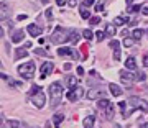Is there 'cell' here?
I'll return each instance as SVG.
<instances>
[{
	"instance_id": "cell-1",
	"label": "cell",
	"mask_w": 148,
	"mask_h": 128,
	"mask_svg": "<svg viewBox=\"0 0 148 128\" xmlns=\"http://www.w3.org/2000/svg\"><path fill=\"white\" fill-rule=\"evenodd\" d=\"M48 92H49V97H51V107H58L59 102H61V99H63V85H61V82H53V84L48 87Z\"/></svg>"
},
{
	"instance_id": "cell-2",
	"label": "cell",
	"mask_w": 148,
	"mask_h": 128,
	"mask_svg": "<svg viewBox=\"0 0 148 128\" xmlns=\"http://www.w3.org/2000/svg\"><path fill=\"white\" fill-rule=\"evenodd\" d=\"M127 103L130 105V108H128V110H125V112H122L125 118L130 117V113H132L133 110H137V108L148 110V102H147V100H143V99H138V97H130V99L127 100Z\"/></svg>"
},
{
	"instance_id": "cell-3",
	"label": "cell",
	"mask_w": 148,
	"mask_h": 128,
	"mask_svg": "<svg viewBox=\"0 0 148 128\" xmlns=\"http://www.w3.org/2000/svg\"><path fill=\"white\" fill-rule=\"evenodd\" d=\"M69 33H71V30L56 28L54 33L51 35V43H53V44H63V43L69 41Z\"/></svg>"
},
{
	"instance_id": "cell-4",
	"label": "cell",
	"mask_w": 148,
	"mask_h": 128,
	"mask_svg": "<svg viewBox=\"0 0 148 128\" xmlns=\"http://www.w3.org/2000/svg\"><path fill=\"white\" fill-rule=\"evenodd\" d=\"M35 69H36L35 67V63L33 61H28V63L18 66V74L21 77H25V79H33L35 77Z\"/></svg>"
},
{
	"instance_id": "cell-5",
	"label": "cell",
	"mask_w": 148,
	"mask_h": 128,
	"mask_svg": "<svg viewBox=\"0 0 148 128\" xmlns=\"http://www.w3.org/2000/svg\"><path fill=\"white\" fill-rule=\"evenodd\" d=\"M32 103L36 107V108H43V107H45V103H46V95H45V92H43L41 89H40L36 94L32 95Z\"/></svg>"
},
{
	"instance_id": "cell-6",
	"label": "cell",
	"mask_w": 148,
	"mask_h": 128,
	"mask_svg": "<svg viewBox=\"0 0 148 128\" xmlns=\"http://www.w3.org/2000/svg\"><path fill=\"white\" fill-rule=\"evenodd\" d=\"M120 80L125 85H132L133 80H137V76H133L130 71H120Z\"/></svg>"
},
{
	"instance_id": "cell-7",
	"label": "cell",
	"mask_w": 148,
	"mask_h": 128,
	"mask_svg": "<svg viewBox=\"0 0 148 128\" xmlns=\"http://www.w3.org/2000/svg\"><path fill=\"white\" fill-rule=\"evenodd\" d=\"M58 56H63V58H66V56H69V58H79V54L76 53V49L74 48H66V46H63V48L58 49Z\"/></svg>"
},
{
	"instance_id": "cell-8",
	"label": "cell",
	"mask_w": 148,
	"mask_h": 128,
	"mask_svg": "<svg viewBox=\"0 0 148 128\" xmlns=\"http://www.w3.org/2000/svg\"><path fill=\"white\" fill-rule=\"evenodd\" d=\"M53 69H54V64L51 63V61L45 63V64L41 66V76H40V77H41V79H46L48 76L53 72Z\"/></svg>"
},
{
	"instance_id": "cell-9",
	"label": "cell",
	"mask_w": 148,
	"mask_h": 128,
	"mask_svg": "<svg viewBox=\"0 0 148 128\" xmlns=\"http://www.w3.org/2000/svg\"><path fill=\"white\" fill-rule=\"evenodd\" d=\"M102 97H104V91H101V89H90L87 92V99L89 100H99Z\"/></svg>"
},
{
	"instance_id": "cell-10",
	"label": "cell",
	"mask_w": 148,
	"mask_h": 128,
	"mask_svg": "<svg viewBox=\"0 0 148 128\" xmlns=\"http://www.w3.org/2000/svg\"><path fill=\"white\" fill-rule=\"evenodd\" d=\"M110 48L114 49V59L119 61L120 59V43L117 39H110Z\"/></svg>"
},
{
	"instance_id": "cell-11",
	"label": "cell",
	"mask_w": 148,
	"mask_h": 128,
	"mask_svg": "<svg viewBox=\"0 0 148 128\" xmlns=\"http://www.w3.org/2000/svg\"><path fill=\"white\" fill-rule=\"evenodd\" d=\"M28 33H30L33 38H36V36H40V35L43 33V28L38 27V25H28Z\"/></svg>"
},
{
	"instance_id": "cell-12",
	"label": "cell",
	"mask_w": 148,
	"mask_h": 128,
	"mask_svg": "<svg viewBox=\"0 0 148 128\" xmlns=\"http://www.w3.org/2000/svg\"><path fill=\"white\" fill-rule=\"evenodd\" d=\"M109 91H110V94L114 97H120L122 94H123L122 87H120V85H117V84H109Z\"/></svg>"
},
{
	"instance_id": "cell-13",
	"label": "cell",
	"mask_w": 148,
	"mask_h": 128,
	"mask_svg": "<svg viewBox=\"0 0 148 128\" xmlns=\"http://www.w3.org/2000/svg\"><path fill=\"white\" fill-rule=\"evenodd\" d=\"M28 56V51L25 48H18L15 49V54H13V59L15 61H18V59H23V58H27Z\"/></svg>"
},
{
	"instance_id": "cell-14",
	"label": "cell",
	"mask_w": 148,
	"mask_h": 128,
	"mask_svg": "<svg viewBox=\"0 0 148 128\" xmlns=\"http://www.w3.org/2000/svg\"><path fill=\"white\" fill-rule=\"evenodd\" d=\"M23 38H25V31H23V30H16V31L12 35V41L13 43H21Z\"/></svg>"
},
{
	"instance_id": "cell-15",
	"label": "cell",
	"mask_w": 148,
	"mask_h": 128,
	"mask_svg": "<svg viewBox=\"0 0 148 128\" xmlns=\"http://www.w3.org/2000/svg\"><path fill=\"white\" fill-rule=\"evenodd\" d=\"M128 21H130V18L127 15H120L114 18V25H127Z\"/></svg>"
},
{
	"instance_id": "cell-16",
	"label": "cell",
	"mask_w": 148,
	"mask_h": 128,
	"mask_svg": "<svg viewBox=\"0 0 148 128\" xmlns=\"http://www.w3.org/2000/svg\"><path fill=\"white\" fill-rule=\"evenodd\" d=\"M79 12H81V16H82L84 20H87V18H90V12H89V7L86 5V3H81V8H79Z\"/></svg>"
},
{
	"instance_id": "cell-17",
	"label": "cell",
	"mask_w": 148,
	"mask_h": 128,
	"mask_svg": "<svg viewBox=\"0 0 148 128\" xmlns=\"http://www.w3.org/2000/svg\"><path fill=\"white\" fill-rule=\"evenodd\" d=\"M66 82H68V87L71 91L77 87V77H74V76H68V77H66Z\"/></svg>"
},
{
	"instance_id": "cell-18",
	"label": "cell",
	"mask_w": 148,
	"mask_h": 128,
	"mask_svg": "<svg viewBox=\"0 0 148 128\" xmlns=\"http://www.w3.org/2000/svg\"><path fill=\"white\" fill-rule=\"evenodd\" d=\"M125 67H127L128 71H135L137 69V63H135V58H127V61H125Z\"/></svg>"
},
{
	"instance_id": "cell-19",
	"label": "cell",
	"mask_w": 148,
	"mask_h": 128,
	"mask_svg": "<svg viewBox=\"0 0 148 128\" xmlns=\"http://www.w3.org/2000/svg\"><path fill=\"white\" fill-rule=\"evenodd\" d=\"M115 33H117V28H115V25L112 23V25H107L106 27V35H107V38H114L115 36Z\"/></svg>"
},
{
	"instance_id": "cell-20",
	"label": "cell",
	"mask_w": 148,
	"mask_h": 128,
	"mask_svg": "<svg viewBox=\"0 0 148 128\" xmlns=\"http://www.w3.org/2000/svg\"><path fill=\"white\" fill-rule=\"evenodd\" d=\"M63 120H64V115H63V113H56V115L53 117L54 128H59V127H61V123H63Z\"/></svg>"
},
{
	"instance_id": "cell-21",
	"label": "cell",
	"mask_w": 148,
	"mask_h": 128,
	"mask_svg": "<svg viewBox=\"0 0 148 128\" xmlns=\"http://www.w3.org/2000/svg\"><path fill=\"white\" fill-rule=\"evenodd\" d=\"M69 41L73 43V44H77L79 43V33L76 31V30H71V33H69Z\"/></svg>"
},
{
	"instance_id": "cell-22",
	"label": "cell",
	"mask_w": 148,
	"mask_h": 128,
	"mask_svg": "<svg viewBox=\"0 0 148 128\" xmlns=\"http://www.w3.org/2000/svg\"><path fill=\"white\" fill-rule=\"evenodd\" d=\"M94 122H95L94 115H90V117L84 118V122H82V125H84V128H92V127H94Z\"/></svg>"
},
{
	"instance_id": "cell-23",
	"label": "cell",
	"mask_w": 148,
	"mask_h": 128,
	"mask_svg": "<svg viewBox=\"0 0 148 128\" xmlns=\"http://www.w3.org/2000/svg\"><path fill=\"white\" fill-rule=\"evenodd\" d=\"M109 103H110V102L107 100V99H99V100H97V107H99L101 110H106L107 107H109Z\"/></svg>"
},
{
	"instance_id": "cell-24",
	"label": "cell",
	"mask_w": 148,
	"mask_h": 128,
	"mask_svg": "<svg viewBox=\"0 0 148 128\" xmlns=\"http://www.w3.org/2000/svg\"><path fill=\"white\" fill-rule=\"evenodd\" d=\"M104 112H106L107 118H112V117H114V112H115V108H114V103H109V107H107Z\"/></svg>"
},
{
	"instance_id": "cell-25",
	"label": "cell",
	"mask_w": 148,
	"mask_h": 128,
	"mask_svg": "<svg viewBox=\"0 0 148 128\" xmlns=\"http://www.w3.org/2000/svg\"><path fill=\"white\" fill-rule=\"evenodd\" d=\"M135 41H137L135 38H128V36H125V38H123V46L130 48V46H133V44H135Z\"/></svg>"
},
{
	"instance_id": "cell-26",
	"label": "cell",
	"mask_w": 148,
	"mask_h": 128,
	"mask_svg": "<svg viewBox=\"0 0 148 128\" xmlns=\"http://www.w3.org/2000/svg\"><path fill=\"white\" fill-rule=\"evenodd\" d=\"M68 100L69 102H76V100H79V97L76 95V92L74 91H69L68 92Z\"/></svg>"
},
{
	"instance_id": "cell-27",
	"label": "cell",
	"mask_w": 148,
	"mask_h": 128,
	"mask_svg": "<svg viewBox=\"0 0 148 128\" xmlns=\"http://www.w3.org/2000/svg\"><path fill=\"white\" fill-rule=\"evenodd\" d=\"M132 35H133V38H135V39H140V38L143 36V30H140V28H135Z\"/></svg>"
},
{
	"instance_id": "cell-28",
	"label": "cell",
	"mask_w": 148,
	"mask_h": 128,
	"mask_svg": "<svg viewBox=\"0 0 148 128\" xmlns=\"http://www.w3.org/2000/svg\"><path fill=\"white\" fill-rule=\"evenodd\" d=\"M7 127L8 128H20V122H16V120H8V122H7Z\"/></svg>"
},
{
	"instance_id": "cell-29",
	"label": "cell",
	"mask_w": 148,
	"mask_h": 128,
	"mask_svg": "<svg viewBox=\"0 0 148 128\" xmlns=\"http://www.w3.org/2000/svg\"><path fill=\"white\" fill-rule=\"evenodd\" d=\"M82 35H84V38L87 39V41H90V39H92V36H94L90 30H84V31H82Z\"/></svg>"
},
{
	"instance_id": "cell-30",
	"label": "cell",
	"mask_w": 148,
	"mask_h": 128,
	"mask_svg": "<svg viewBox=\"0 0 148 128\" xmlns=\"http://www.w3.org/2000/svg\"><path fill=\"white\" fill-rule=\"evenodd\" d=\"M106 2H107V0H101V2L95 5V12H102V10H104V3H106Z\"/></svg>"
},
{
	"instance_id": "cell-31",
	"label": "cell",
	"mask_w": 148,
	"mask_h": 128,
	"mask_svg": "<svg viewBox=\"0 0 148 128\" xmlns=\"http://www.w3.org/2000/svg\"><path fill=\"white\" fill-rule=\"evenodd\" d=\"M142 10V5H132L130 8H128V12H132V13H137V12Z\"/></svg>"
},
{
	"instance_id": "cell-32",
	"label": "cell",
	"mask_w": 148,
	"mask_h": 128,
	"mask_svg": "<svg viewBox=\"0 0 148 128\" xmlns=\"http://www.w3.org/2000/svg\"><path fill=\"white\" fill-rule=\"evenodd\" d=\"M95 36H97V41H102L107 35H106V31H97V33H95Z\"/></svg>"
},
{
	"instance_id": "cell-33",
	"label": "cell",
	"mask_w": 148,
	"mask_h": 128,
	"mask_svg": "<svg viewBox=\"0 0 148 128\" xmlns=\"http://www.w3.org/2000/svg\"><path fill=\"white\" fill-rule=\"evenodd\" d=\"M35 54H38V56H48V53L45 51V49H41V48H36V49H35Z\"/></svg>"
},
{
	"instance_id": "cell-34",
	"label": "cell",
	"mask_w": 148,
	"mask_h": 128,
	"mask_svg": "<svg viewBox=\"0 0 148 128\" xmlns=\"http://www.w3.org/2000/svg\"><path fill=\"white\" fill-rule=\"evenodd\" d=\"M101 23V16H90V25H97Z\"/></svg>"
},
{
	"instance_id": "cell-35",
	"label": "cell",
	"mask_w": 148,
	"mask_h": 128,
	"mask_svg": "<svg viewBox=\"0 0 148 128\" xmlns=\"http://www.w3.org/2000/svg\"><path fill=\"white\" fill-rule=\"evenodd\" d=\"M5 15H7V3L3 2L2 3V20H5Z\"/></svg>"
},
{
	"instance_id": "cell-36",
	"label": "cell",
	"mask_w": 148,
	"mask_h": 128,
	"mask_svg": "<svg viewBox=\"0 0 148 128\" xmlns=\"http://www.w3.org/2000/svg\"><path fill=\"white\" fill-rule=\"evenodd\" d=\"M51 12H53L51 8H48V10L45 12V16H46L48 20H53V13H51Z\"/></svg>"
},
{
	"instance_id": "cell-37",
	"label": "cell",
	"mask_w": 148,
	"mask_h": 128,
	"mask_svg": "<svg viewBox=\"0 0 148 128\" xmlns=\"http://www.w3.org/2000/svg\"><path fill=\"white\" fill-rule=\"evenodd\" d=\"M145 79H147V76L143 74V72H138V74H137V80H140V82H143Z\"/></svg>"
},
{
	"instance_id": "cell-38",
	"label": "cell",
	"mask_w": 148,
	"mask_h": 128,
	"mask_svg": "<svg viewBox=\"0 0 148 128\" xmlns=\"http://www.w3.org/2000/svg\"><path fill=\"white\" fill-rule=\"evenodd\" d=\"M56 3H58L59 7H63V5H66V3H68V0H56Z\"/></svg>"
},
{
	"instance_id": "cell-39",
	"label": "cell",
	"mask_w": 148,
	"mask_h": 128,
	"mask_svg": "<svg viewBox=\"0 0 148 128\" xmlns=\"http://www.w3.org/2000/svg\"><path fill=\"white\" fill-rule=\"evenodd\" d=\"M76 72H77V76H82V74H84V69H82V67L79 66V67L76 69Z\"/></svg>"
},
{
	"instance_id": "cell-40",
	"label": "cell",
	"mask_w": 148,
	"mask_h": 128,
	"mask_svg": "<svg viewBox=\"0 0 148 128\" xmlns=\"http://www.w3.org/2000/svg\"><path fill=\"white\" fill-rule=\"evenodd\" d=\"M142 13L145 16H148V7H142Z\"/></svg>"
},
{
	"instance_id": "cell-41",
	"label": "cell",
	"mask_w": 148,
	"mask_h": 128,
	"mask_svg": "<svg viewBox=\"0 0 148 128\" xmlns=\"http://www.w3.org/2000/svg\"><path fill=\"white\" fill-rule=\"evenodd\" d=\"M143 66L148 67V56H143Z\"/></svg>"
},
{
	"instance_id": "cell-42",
	"label": "cell",
	"mask_w": 148,
	"mask_h": 128,
	"mask_svg": "<svg viewBox=\"0 0 148 128\" xmlns=\"http://www.w3.org/2000/svg\"><path fill=\"white\" fill-rule=\"evenodd\" d=\"M94 2H95V0H86L84 3H86V5H87V7H90V5H92V3H94Z\"/></svg>"
},
{
	"instance_id": "cell-43",
	"label": "cell",
	"mask_w": 148,
	"mask_h": 128,
	"mask_svg": "<svg viewBox=\"0 0 148 128\" xmlns=\"http://www.w3.org/2000/svg\"><path fill=\"white\" fill-rule=\"evenodd\" d=\"M69 69H71V64L66 63V64H64V71H69Z\"/></svg>"
},
{
	"instance_id": "cell-44",
	"label": "cell",
	"mask_w": 148,
	"mask_h": 128,
	"mask_svg": "<svg viewBox=\"0 0 148 128\" xmlns=\"http://www.w3.org/2000/svg\"><path fill=\"white\" fill-rule=\"evenodd\" d=\"M76 3H77V0H71V2H69V5H71V7H74Z\"/></svg>"
},
{
	"instance_id": "cell-45",
	"label": "cell",
	"mask_w": 148,
	"mask_h": 128,
	"mask_svg": "<svg viewBox=\"0 0 148 128\" xmlns=\"http://www.w3.org/2000/svg\"><path fill=\"white\" fill-rule=\"evenodd\" d=\"M132 3H133V0H127V7H128V8L132 7Z\"/></svg>"
},
{
	"instance_id": "cell-46",
	"label": "cell",
	"mask_w": 148,
	"mask_h": 128,
	"mask_svg": "<svg viewBox=\"0 0 148 128\" xmlns=\"http://www.w3.org/2000/svg\"><path fill=\"white\" fill-rule=\"evenodd\" d=\"M25 18H27V15H18V20H20V21L25 20Z\"/></svg>"
},
{
	"instance_id": "cell-47",
	"label": "cell",
	"mask_w": 148,
	"mask_h": 128,
	"mask_svg": "<svg viewBox=\"0 0 148 128\" xmlns=\"http://www.w3.org/2000/svg\"><path fill=\"white\" fill-rule=\"evenodd\" d=\"M142 128H148V123H143V125H142Z\"/></svg>"
},
{
	"instance_id": "cell-48",
	"label": "cell",
	"mask_w": 148,
	"mask_h": 128,
	"mask_svg": "<svg viewBox=\"0 0 148 128\" xmlns=\"http://www.w3.org/2000/svg\"><path fill=\"white\" fill-rule=\"evenodd\" d=\"M41 2H43V3H48V2H49V0H41Z\"/></svg>"
},
{
	"instance_id": "cell-49",
	"label": "cell",
	"mask_w": 148,
	"mask_h": 128,
	"mask_svg": "<svg viewBox=\"0 0 148 128\" xmlns=\"http://www.w3.org/2000/svg\"><path fill=\"white\" fill-rule=\"evenodd\" d=\"M115 128H122V127H120V125H117V123H115Z\"/></svg>"
}]
</instances>
